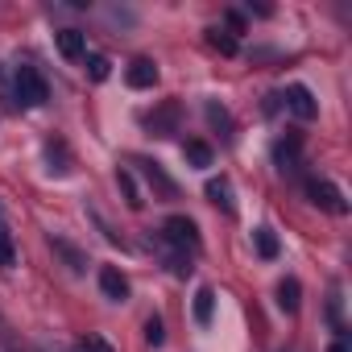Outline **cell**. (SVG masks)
I'll return each mask as SVG.
<instances>
[{"label": "cell", "instance_id": "cell-1", "mask_svg": "<svg viewBox=\"0 0 352 352\" xmlns=\"http://www.w3.org/2000/svg\"><path fill=\"white\" fill-rule=\"evenodd\" d=\"M13 96H17V104H21V108H42V104L50 100V87H46V79H42V71H38V67L21 63V67H17V75H13Z\"/></svg>", "mask_w": 352, "mask_h": 352}, {"label": "cell", "instance_id": "cell-2", "mask_svg": "<svg viewBox=\"0 0 352 352\" xmlns=\"http://www.w3.org/2000/svg\"><path fill=\"white\" fill-rule=\"evenodd\" d=\"M162 241H166V249H174V253H187V257L199 253V228H195V220H187V216H170V220L162 224Z\"/></svg>", "mask_w": 352, "mask_h": 352}, {"label": "cell", "instance_id": "cell-3", "mask_svg": "<svg viewBox=\"0 0 352 352\" xmlns=\"http://www.w3.org/2000/svg\"><path fill=\"white\" fill-rule=\"evenodd\" d=\"M141 124L149 129V137H174V133H179V124H183V104L179 100H162L153 112L141 116Z\"/></svg>", "mask_w": 352, "mask_h": 352}, {"label": "cell", "instance_id": "cell-4", "mask_svg": "<svg viewBox=\"0 0 352 352\" xmlns=\"http://www.w3.org/2000/svg\"><path fill=\"white\" fill-rule=\"evenodd\" d=\"M302 191H307V199H311L315 208H323V212H331V216H348V199H344V191H340L336 183H327V179H307Z\"/></svg>", "mask_w": 352, "mask_h": 352}, {"label": "cell", "instance_id": "cell-5", "mask_svg": "<svg viewBox=\"0 0 352 352\" xmlns=\"http://www.w3.org/2000/svg\"><path fill=\"white\" fill-rule=\"evenodd\" d=\"M298 157H302V133H286V137H278L274 141V166L282 170V174H290V170H298Z\"/></svg>", "mask_w": 352, "mask_h": 352}, {"label": "cell", "instance_id": "cell-6", "mask_svg": "<svg viewBox=\"0 0 352 352\" xmlns=\"http://www.w3.org/2000/svg\"><path fill=\"white\" fill-rule=\"evenodd\" d=\"M137 166H141V174H145V183L153 187V195H157V199H179V183H174V179H170V174H166V170L157 166V162H149V157H141Z\"/></svg>", "mask_w": 352, "mask_h": 352}, {"label": "cell", "instance_id": "cell-7", "mask_svg": "<svg viewBox=\"0 0 352 352\" xmlns=\"http://www.w3.org/2000/svg\"><path fill=\"white\" fill-rule=\"evenodd\" d=\"M282 100H286V108H290V112H294L298 120H315V116H319V104H315L311 87H302V83H290Z\"/></svg>", "mask_w": 352, "mask_h": 352}, {"label": "cell", "instance_id": "cell-8", "mask_svg": "<svg viewBox=\"0 0 352 352\" xmlns=\"http://www.w3.org/2000/svg\"><path fill=\"white\" fill-rule=\"evenodd\" d=\"M100 290H104V298H112V302H129V278H124L116 265H104V270H100Z\"/></svg>", "mask_w": 352, "mask_h": 352}, {"label": "cell", "instance_id": "cell-9", "mask_svg": "<svg viewBox=\"0 0 352 352\" xmlns=\"http://www.w3.org/2000/svg\"><path fill=\"white\" fill-rule=\"evenodd\" d=\"M46 170L58 174V179H67V174H71V149H67L63 137H50L46 141Z\"/></svg>", "mask_w": 352, "mask_h": 352}, {"label": "cell", "instance_id": "cell-10", "mask_svg": "<svg viewBox=\"0 0 352 352\" xmlns=\"http://www.w3.org/2000/svg\"><path fill=\"white\" fill-rule=\"evenodd\" d=\"M124 79H129V87H137V91L153 87V83H157V67H153V58H133L129 71H124Z\"/></svg>", "mask_w": 352, "mask_h": 352}, {"label": "cell", "instance_id": "cell-11", "mask_svg": "<svg viewBox=\"0 0 352 352\" xmlns=\"http://www.w3.org/2000/svg\"><path fill=\"white\" fill-rule=\"evenodd\" d=\"M54 42H58V54L71 58V63H79V58L87 54V38H83L79 30H63V34H54Z\"/></svg>", "mask_w": 352, "mask_h": 352}, {"label": "cell", "instance_id": "cell-12", "mask_svg": "<svg viewBox=\"0 0 352 352\" xmlns=\"http://www.w3.org/2000/svg\"><path fill=\"white\" fill-rule=\"evenodd\" d=\"M208 199H212L224 216H236V199H232V183H228V179H208Z\"/></svg>", "mask_w": 352, "mask_h": 352}, {"label": "cell", "instance_id": "cell-13", "mask_svg": "<svg viewBox=\"0 0 352 352\" xmlns=\"http://www.w3.org/2000/svg\"><path fill=\"white\" fill-rule=\"evenodd\" d=\"M278 307H282L286 315H298V307H302V286H298V278H282V282H278Z\"/></svg>", "mask_w": 352, "mask_h": 352}, {"label": "cell", "instance_id": "cell-14", "mask_svg": "<svg viewBox=\"0 0 352 352\" xmlns=\"http://www.w3.org/2000/svg\"><path fill=\"white\" fill-rule=\"evenodd\" d=\"M50 245H54V253L67 261V270H71V274H83V270H87V253H79L71 241H63V236H50Z\"/></svg>", "mask_w": 352, "mask_h": 352}, {"label": "cell", "instance_id": "cell-15", "mask_svg": "<svg viewBox=\"0 0 352 352\" xmlns=\"http://www.w3.org/2000/svg\"><path fill=\"white\" fill-rule=\"evenodd\" d=\"M191 315H195L199 327L212 323V315H216V290H212V286H199V290H195V307H191Z\"/></svg>", "mask_w": 352, "mask_h": 352}, {"label": "cell", "instance_id": "cell-16", "mask_svg": "<svg viewBox=\"0 0 352 352\" xmlns=\"http://www.w3.org/2000/svg\"><path fill=\"white\" fill-rule=\"evenodd\" d=\"M204 112H208V124H212V129H220V137H224V141H232V116H228V108H224V104H216V100H208V104H204Z\"/></svg>", "mask_w": 352, "mask_h": 352}, {"label": "cell", "instance_id": "cell-17", "mask_svg": "<svg viewBox=\"0 0 352 352\" xmlns=\"http://www.w3.org/2000/svg\"><path fill=\"white\" fill-rule=\"evenodd\" d=\"M116 187H120V195H124V204H129L133 212H141V208H145V199H141V191H137V179H133L124 166L116 170Z\"/></svg>", "mask_w": 352, "mask_h": 352}, {"label": "cell", "instance_id": "cell-18", "mask_svg": "<svg viewBox=\"0 0 352 352\" xmlns=\"http://www.w3.org/2000/svg\"><path fill=\"white\" fill-rule=\"evenodd\" d=\"M183 157H187L195 170H208V166H212V145H208V141H187V145H183Z\"/></svg>", "mask_w": 352, "mask_h": 352}, {"label": "cell", "instance_id": "cell-19", "mask_svg": "<svg viewBox=\"0 0 352 352\" xmlns=\"http://www.w3.org/2000/svg\"><path fill=\"white\" fill-rule=\"evenodd\" d=\"M253 249H257L261 261H274V257H278V236H274L270 228H257V232H253Z\"/></svg>", "mask_w": 352, "mask_h": 352}, {"label": "cell", "instance_id": "cell-20", "mask_svg": "<svg viewBox=\"0 0 352 352\" xmlns=\"http://www.w3.org/2000/svg\"><path fill=\"white\" fill-rule=\"evenodd\" d=\"M208 46H212V50H220L224 58H232V54L241 50V46H236V38H232L228 30H208Z\"/></svg>", "mask_w": 352, "mask_h": 352}, {"label": "cell", "instance_id": "cell-21", "mask_svg": "<svg viewBox=\"0 0 352 352\" xmlns=\"http://www.w3.org/2000/svg\"><path fill=\"white\" fill-rule=\"evenodd\" d=\"M75 352H116L104 336H96V331H87V336H79L75 340Z\"/></svg>", "mask_w": 352, "mask_h": 352}, {"label": "cell", "instance_id": "cell-22", "mask_svg": "<svg viewBox=\"0 0 352 352\" xmlns=\"http://www.w3.org/2000/svg\"><path fill=\"white\" fill-rule=\"evenodd\" d=\"M87 75H91L96 83H104V79L112 75V63H108L104 54H87Z\"/></svg>", "mask_w": 352, "mask_h": 352}, {"label": "cell", "instance_id": "cell-23", "mask_svg": "<svg viewBox=\"0 0 352 352\" xmlns=\"http://www.w3.org/2000/svg\"><path fill=\"white\" fill-rule=\"evenodd\" d=\"M145 344H149V348H162V344H166V327H162L157 315L145 319Z\"/></svg>", "mask_w": 352, "mask_h": 352}, {"label": "cell", "instance_id": "cell-24", "mask_svg": "<svg viewBox=\"0 0 352 352\" xmlns=\"http://www.w3.org/2000/svg\"><path fill=\"white\" fill-rule=\"evenodd\" d=\"M17 261V253H13V245H0V265H13Z\"/></svg>", "mask_w": 352, "mask_h": 352}, {"label": "cell", "instance_id": "cell-25", "mask_svg": "<svg viewBox=\"0 0 352 352\" xmlns=\"http://www.w3.org/2000/svg\"><path fill=\"white\" fill-rule=\"evenodd\" d=\"M327 352H348V340H336V344H331Z\"/></svg>", "mask_w": 352, "mask_h": 352}]
</instances>
